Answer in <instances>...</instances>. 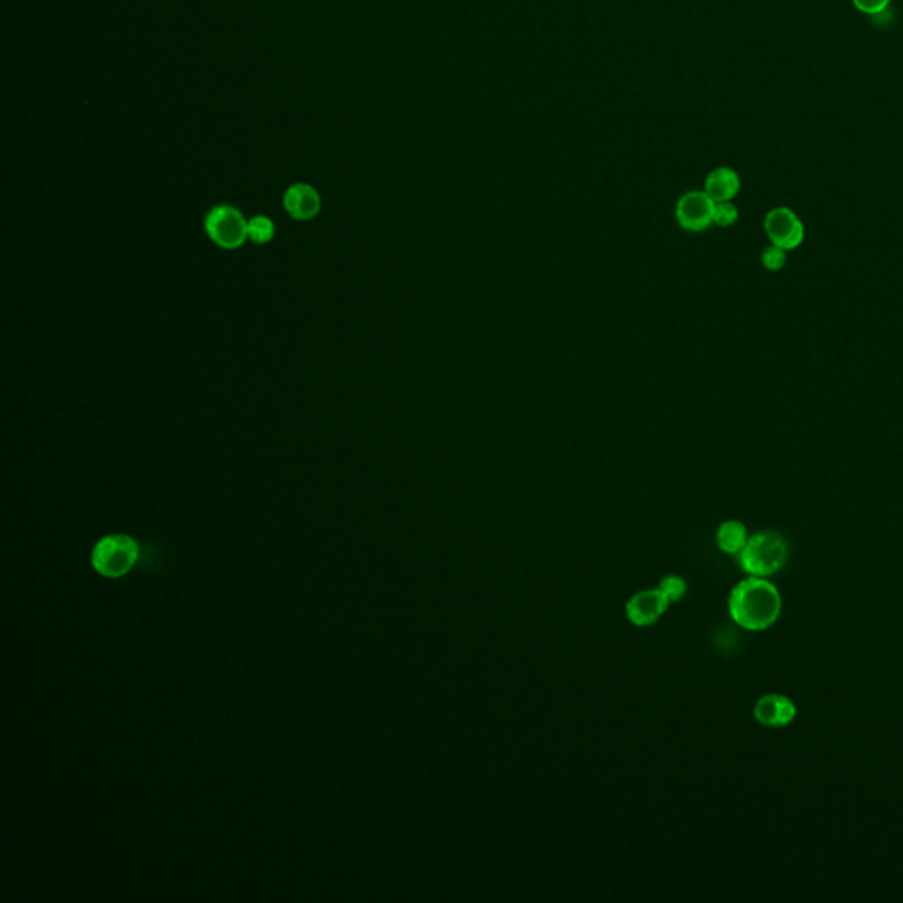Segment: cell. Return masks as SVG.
Masks as SVG:
<instances>
[{
    "label": "cell",
    "mask_w": 903,
    "mask_h": 903,
    "mask_svg": "<svg viewBox=\"0 0 903 903\" xmlns=\"http://www.w3.org/2000/svg\"><path fill=\"white\" fill-rule=\"evenodd\" d=\"M729 612L739 627L752 632L766 630L777 623L782 612V597L773 583L750 575L731 591Z\"/></svg>",
    "instance_id": "cell-1"
},
{
    "label": "cell",
    "mask_w": 903,
    "mask_h": 903,
    "mask_svg": "<svg viewBox=\"0 0 903 903\" xmlns=\"http://www.w3.org/2000/svg\"><path fill=\"white\" fill-rule=\"evenodd\" d=\"M789 558V547L782 535L775 531H762L747 540L739 553V563L747 574L769 577L782 570Z\"/></svg>",
    "instance_id": "cell-2"
},
{
    "label": "cell",
    "mask_w": 903,
    "mask_h": 903,
    "mask_svg": "<svg viewBox=\"0 0 903 903\" xmlns=\"http://www.w3.org/2000/svg\"><path fill=\"white\" fill-rule=\"evenodd\" d=\"M140 547L127 535H110L99 540L92 551V565L99 574L119 579L135 567Z\"/></svg>",
    "instance_id": "cell-3"
},
{
    "label": "cell",
    "mask_w": 903,
    "mask_h": 903,
    "mask_svg": "<svg viewBox=\"0 0 903 903\" xmlns=\"http://www.w3.org/2000/svg\"><path fill=\"white\" fill-rule=\"evenodd\" d=\"M247 221L244 214L232 205H217L205 216V233L217 247L224 251H235L249 240Z\"/></svg>",
    "instance_id": "cell-4"
},
{
    "label": "cell",
    "mask_w": 903,
    "mask_h": 903,
    "mask_svg": "<svg viewBox=\"0 0 903 903\" xmlns=\"http://www.w3.org/2000/svg\"><path fill=\"white\" fill-rule=\"evenodd\" d=\"M764 230L773 246L792 251L801 246L805 240V224L801 223L798 214L787 207L769 210L764 219Z\"/></svg>",
    "instance_id": "cell-5"
},
{
    "label": "cell",
    "mask_w": 903,
    "mask_h": 903,
    "mask_svg": "<svg viewBox=\"0 0 903 903\" xmlns=\"http://www.w3.org/2000/svg\"><path fill=\"white\" fill-rule=\"evenodd\" d=\"M715 202L706 195V191H690L680 198L676 205V219L688 232H702L709 224H713Z\"/></svg>",
    "instance_id": "cell-6"
},
{
    "label": "cell",
    "mask_w": 903,
    "mask_h": 903,
    "mask_svg": "<svg viewBox=\"0 0 903 903\" xmlns=\"http://www.w3.org/2000/svg\"><path fill=\"white\" fill-rule=\"evenodd\" d=\"M669 604H671V600L660 588L641 591L630 598V602L627 604L628 620L637 627H648L660 620V616L664 614Z\"/></svg>",
    "instance_id": "cell-7"
},
{
    "label": "cell",
    "mask_w": 903,
    "mask_h": 903,
    "mask_svg": "<svg viewBox=\"0 0 903 903\" xmlns=\"http://www.w3.org/2000/svg\"><path fill=\"white\" fill-rule=\"evenodd\" d=\"M284 210L295 221H313L320 214V193L311 184H293L283 196Z\"/></svg>",
    "instance_id": "cell-8"
},
{
    "label": "cell",
    "mask_w": 903,
    "mask_h": 903,
    "mask_svg": "<svg viewBox=\"0 0 903 903\" xmlns=\"http://www.w3.org/2000/svg\"><path fill=\"white\" fill-rule=\"evenodd\" d=\"M754 715L755 720L766 727H785L794 722V718L798 715V709L789 697L768 694L757 701Z\"/></svg>",
    "instance_id": "cell-9"
},
{
    "label": "cell",
    "mask_w": 903,
    "mask_h": 903,
    "mask_svg": "<svg viewBox=\"0 0 903 903\" xmlns=\"http://www.w3.org/2000/svg\"><path fill=\"white\" fill-rule=\"evenodd\" d=\"M739 189H741V180H739L738 173L727 166H722L709 173L706 184H704L706 195L715 203L731 202L732 198L738 195Z\"/></svg>",
    "instance_id": "cell-10"
},
{
    "label": "cell",
    "mask_w": 903,
    "mask_h": 903,
    "mask_svg": "<svg viewBox=\"0 0 903 903\" xmlns=\"http://www.w3.org/2000/svg\"><path fill=\"white\" fill-rule=\"evenodd\" d=\"M748 540L747 528L739 521H727L717 531L718 547L727 554H739Z\"/></svg>",
    "instance_id": "cell-11"
},
{
    "label": "cell",
    "mask_w": 903,
    "mask_h": 903,
    "mask_svg": "<svg viewBox=\"0 0 903 903\" xmlns=\"http://www.w3.org/2000/svg\"><path fill=\"white\" fill-rule=\"evenodd\" d=\"M247 233H249V240L253 244L265 246V244H269L276 237V224L270 217L260 214V216H254L249 219Z\"/></svg>",
    "instance_id": "cell-12"
},
{
    "label": "cell",
    "mask_w": 903,
    "mask_h": 903,
    "mask_svg": "<svg viewBox=\"0 0 903 903\" xmlns=\"http://www.w3.org/2000/svg\"><path fill=\"white\" fill-rule=\"evenodd\" d=\"M761 262L764 267L768 270H782L785 267V263H787V251L782 249V247L771 246L766 247L764 249V253L761 256Z\"/></svg>",
    "instance_id": "cell-13"
},
{
    "label": "cell",
    "mask_w": 903,
    "mask_h": 903,
    "mask_svg": "<svg viewBox=\"0 0 903 903\" xmlns=\"http://www.w3.org/2000/svg\"><path fill=\"white\" fill-rule=\"evenodd\" d=\"M739 212L732 202L715 203V214H713V223L729 228L738 221Z\"/></svg>",
    "instance_id": "cell-14"
},
{
    "label": "cell",
    "mask_w": 903,
    "mask_h": 903,
    "mask_svg": "<svg viewBox=\"0 0 903 903\" xmlns=\"http://www.w3.org/2000/svg\"><path fill=\"white\" fill-rule=\"evenodd\" d=\"M660 590L664 591L671 602H678V600L685 595L687 584H685V581H683L681 577L669 575V577H665L662 584H660Z\"/></svg>",
    "instance_id": "cell-15"
},
{
    "label": "cell",
    "mask_w": 903,
    "mask_h": 903,
    "mask_svg": "<svg viewBox=\"0 0 903 903\" xmlns=\"http://www.w3.org/2000/svg\"><path fill=\"white\" fill-rule=\"evenodd\" d=\"M891 0H852L858 11L868 16L882 15L888 9Z\"/></svg>",
    "instance_id": "cell-16"
}]
</instances>
